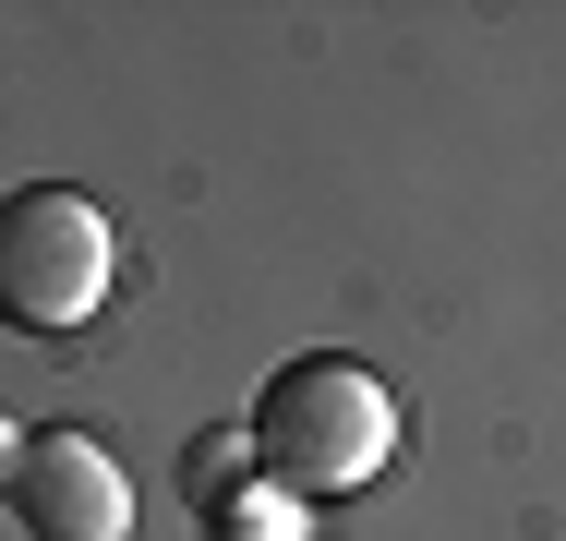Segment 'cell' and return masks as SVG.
I'll return each mask as SVG.
<instances>
[{"instance_id":"4","label":"cell","mask_w":566,"mask_h":541,"mask_svg":"<svg viewBox=\"0 0 566 541\" xmlns=\"http://www.w3.org/2000/svg\"><path fill=\"white\" fill-rule=\"evenodd\" d=\"M12 469H24V433H12V410H0V494H12Z\"/></svg>"},{"instance_id":"3","label":"cell","mask_w":566,"mask_h":541,"mask_svg":"<svg viewBox=\"0 0 566 541\" xmlns=\"http://www.w3.org/2000/svg\"><path fill=\"white\" fill-rule=\"evenodd\" d=\"M12 518L24 541H133V481L97 433H36L12 469Z\"/></svg>"},{"instance_id":"2","label":"cell","mask_w":566,"mask_h":541,"mask_svg":"<svg viewBox=\"0 0 566 541\" xmlns=\"http://www.w3.org/2000/svg\"><path fill=\"white\" fill-rule=\"evenodd\" d=\"M253 457H265L277 481H302V494L374 481V469L398 457V397H386V373H361V361H290V373L253 397Z\"/></svg>"},{"instance_id":"1","label":"cell","mask_w":566,"mask_h":541,"mask_svg":"<svg viewBox=\"0 0 566 541\" xmlns=\"http://www.w3.org/2000/svg\"><path fill=\"white\" fill-rule=\"evenodd\" d=\"M109 277H120V229L97 193H73V181L0 193V325L73 337V325H97Z\"/></svg>"}]
</instances>
